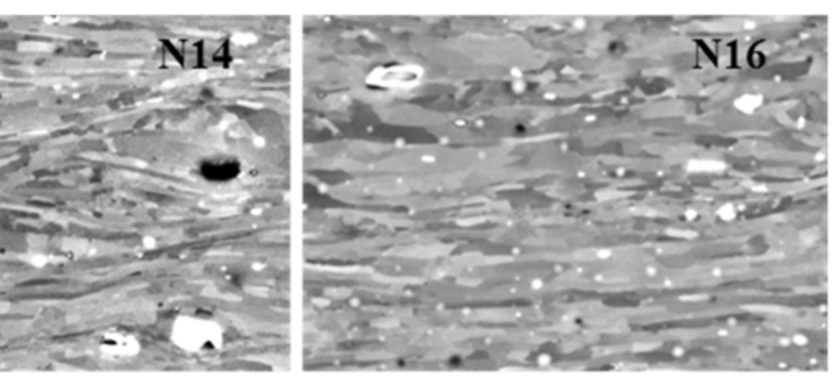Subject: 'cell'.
Returning <instances> with one entry per match:
<instances>
[{
    "label": "cell",
    "instance_id": "cell-1",
    "mask_svg": "<svg viewBox=\"0 0 839 387\" xmlns=\"http://www.w3.org/2000/svg\"><path fill=\"white\" fill-rule=\"evenodd\" d=\"M174 342L189 353L218 351L223 345V332L214 320L184 317L176 322Z\"/></svg>",
    "mask_w": 839,
    "mask_h": 387
},
{
    "label": "cell",
    "instance_id": "cell-2",
    "mask_svg": "<svg viewBox=\"0 0 839 387\" xmlns=\"http://www.w3.org/2000/svg\"><path fill=\"white\" fill-rule=\"evenodd\" d=\"M425 71L422 66L413 63L389 64L372 69L366 78V84L379 89H402L409 91L422 82Z\"/></svg>",
    "mask_w": 839,
    "mask_h": 387
},
{
    "label": "cell",
    "instance_id": "cell-3",
    "mask_svg": "<svg viewBox=\"0 0 839 387\" xmlns=\"http://www.w3.org/2000/svg\"><path fill=\"white\" fill-rule=\"evenodd\" d=\"M199 173L209 183H230L241 173V163L230 156H214L202 161Z\"/></svg>",
    "mask_w": 839,
    "mask_h": 387
}]
</instances>
